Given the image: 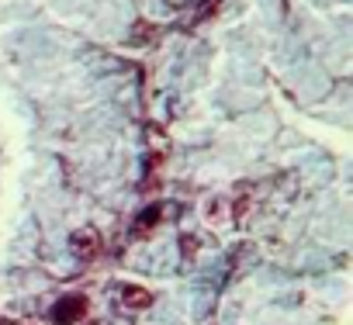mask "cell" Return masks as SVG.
<instances>
[{
    "label": "cell",
    "mask_w": 353,
    "mask_h": 325,
    "mask_svg": "<svg viewBox=\"0 0 353 325\" xmlns=\"http://www.w3.org/2000/svg\"><path fill=\"white\" fill-rule=\"evenodd\" d=\"M83 315H87V297L83 294H66L52 308V322L56 325H77Z\"/></svg>",
    "instance_id": "6da1fadb"
},
{
    "label": "cell",
    "mask_w": 353,
    "mask_h": 325,
    "mask_svg": "<svg viewBox=\"0 0 353 325\" xmlns=\"http://www.w3.org/2000/svg\"><path fill=\"white\" fill-rule=\"evenodd\" d=\"M73 249H77L80 260H94V256L101 253V239H97V232H77V235H73Z\"/></svg>",
    "instance_id": "7a4b0ae2"
},
{
    "label": "cell",
    "mask_w": 353,
    "mask_h": 325,
    "mask_svg": "<svg viewBox=\"0 0 353 325\" xmlns=\"http://www.w3.org/2000/svg\"><path fill=\"white\" fill-rule=\"evenodd\" d=\"M159 222H163V208H145V211L139 215V222H135V229H132V232H135V235H145V232H149V229H156Z\"/></svg>",
    "instance_id": "3957f363"
},
{
    "label": "cell",
    "mask_w": 353,
    "mask_h": 325,
    "mask_svg": "<svg viewBox=\"0 0 353 325\" xmlns=\"http://www.w3.org/2000/svg\"><path fill=\"white\" fill-rule=\"evenodd\" d=\"M121 297H125L128 308H149V304H152V294H149L145 287H125Z\"/></svg>",
    "instance_id": "277c9868"
}]
</instances>
